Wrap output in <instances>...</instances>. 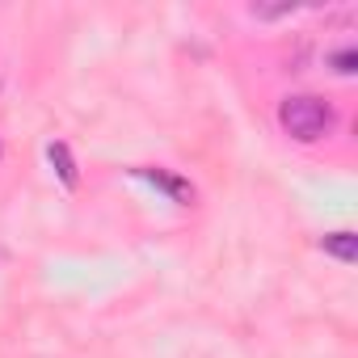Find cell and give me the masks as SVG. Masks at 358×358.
I'll return each instance as SVG.
<instances>
[{"instance_id":"1","label":"cell","mask_w":358,"mask_h":358,"mask_svg":"<svg viewBox=\"0 0 358 358\" xmlns=\"http://www.w3.org/2000/svg\"><path fill=\"white\" fill-rule=\"evenodd\" d=\"M278 122H282V131L291 139L316 143V139H324L333 131V106L320 101V97H312V93H299V97H287L278 106Z\"/></svg>"},{"instance_id":"2","label":"cell","mask_w":358,"mask_h":358,"mask_svg":"<svg viewBox=\"0 0 358 358\" xmlns=\"http://www.w3.org/2000/svg\"><path fill=\"white\" fill-rule=\"evenodd\" d=\"M143 182H152L156 190H164V194H173V203H194V186L190 182H182V177H169V173H160V169H135Z\"/></svg>"},{"instance_id":"3","label":"cell","mask_w":358,"mask_h":358,"mask_svg":"<svg viewBox=\"0 0 358 358\" xmlns=\"http://www.w3.org/2000/svg\"><path fill=\"white\" fill-rule=\"evenodd\" d=\"M320 249L329 253V257H337V262H358V236L354 232H329L324 241H320Z\"/></svg>"},{"instance_id":"4","label":"cell","mask_w":358,"mask_h":358,"mask_svg":"<svg viewBox=\"0 0 358 358\" xmlns=\"http://www.w3.org/2000/svg\"><path fill=\"white\" fill-rule=\"evenodd\" d=\"M47 156H51V164H55V173H59V182H64V186L72 190V186L80 182V177H76V160H72L68 143H59V139H55V143L47 148Z\"/></svg>"},{"instance_id":"5","label":"cell","mask_w":358,"mask_h":358,"mask_svg":"<svg viewBox=\"0 0 358 358\" xmlns=\"http://www.w3.org/2000/svg\"><path fill=\"white\" fill-rule=\"evenodd\" d=\"M329 68H333L337 76H354V68H358V51H354V47L333 51V55H329Z\"/></svg>"},{"instance_id":"6","label":"cell","mask_w":358,"mask_h":358,"mask_svg":"<svg viewBox=\"0 0 358 358\" xmlns=\"http://www.w3.org/2000/svg\"><path fill=\"white\" fill-rule=\"evenodd\" d=\"M287 13H295V5H253V17H287Z\"/></svg>"}]
</instances>
